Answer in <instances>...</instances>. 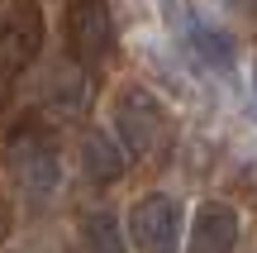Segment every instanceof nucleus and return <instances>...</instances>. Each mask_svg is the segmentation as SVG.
I'll list each match as a JSON object with an SVG mask.
<instances>
[{
	"label": "nucleus",
	"mask_w": 257,
	"mask_h": 253,
	"mask_svg": "<svg viewBox=\"0 0 257 253\" xmlns=\"http://www.w3.org/2000/svg\"><path fill=\"white\" fill-rule=\"evenodd\" d=\"M181 201L167 196V191H153V196H138L128 206V239H134L138 253H176L181 248Z\"/></svg>",
	"instance_id": "nucleus-5"
},
{
	"label": "nucleus",
	"mask_w": 257,
	"mask_h": 253,
	"mask_svg": "<svg viewBox=\"0 0 257 253\" xmlns=\"http://www.w3.org/2000/svg\"><path fill=\"white\" fill-rule=\"evenodd\" d=\"M5 81H10V76H0V105H5Z\"/></svg>",
	"instance_id": "nucleus-13"
},
{
	"label": "nucleus",
	"mask_w": 257,
	"mask_h": 253,
	"mask_svg": "<svg viewBox=\"0 0 257 253\" xmlns=\"http://www.w3.org/2000/svg\"><path fill=\"white\" fill-rule=\"evenodd\" d=\"M38 101H43L53 115H62V120L81 115V105H86V76H81V62L53 67V72L43 76V86H38Z\"/></svg>",
	"instance_id": "nucleus-8"
},
{
	"label": "nucleus",
	"mask_w": 257,
	"mask_h": 253,
	"mask_svg": "<svg viewBox=\"0 0 257 253\" xmlns=\"http://www.w3.org/2000/svg\"><path fill=\"white\" fill-rule=\"evenodd\" d=\"M62 34H67V53L81 67H100L114 53V15L110 0H67L62 15Z\"/></svg>",
	"instance_id": "nucleus-3"
},
{
	"label": "nucleus",
	"mask_w": 257,
	"mask_h": 253,
	"mask_svg": "<svg viewBox=\"0 0 257 253\" xmlns=\"http://www.w3.org/2000/svg\"><path fill=\"white\" fill-rule=\"evenodd\" d=\"M233 10H243V15H257V0H229Z\"/></svg>",
	"instance_id": "nucleus-11"
},
{
	"label": "nucleus",
	"mask_w": 257,
	"mask_h": 253,
	"mask_svg": "<svg viewBox=\"0 0 257 253\" xmlns=\"http://www.w3.org/2000/svg\"><path fill=\"white\" fill-rule=\"evenodd\" d=\"M81 253H124V234L114 225V215L95 210L81 220Z\"/></svg>",
	"instance_id": "nucleus-10"
},
{
	"label": "nucleus",
	"mask_w": 257,
	"mask_h": 253,
	"mask_svg": "<svg viewBox=\"0 0 257 253\" xmlns=\"http://www.w3.org/2000/svg\"><path fill=\"white\" fill-rule=\"evenodd\" d=\"M5 172L15 182L19 201L29 210H43L57 201V187H62V158H57L53 139L43 129H19L5 148Z\"/></svg>",
	"instance_id": "nucleus-1"
},
{
	"label": "nucleus",
	"mask_w": 257,
	"mask_h": 253,
	"mask_svg": "<svg viewBox=\"0 0 257 253\" xmlns=\"http://www.w3.org/2000/svg\"><path fill=\"white\" fill-rule=\"evenodd\" d=\"M252 96H257V62H252Z\"/></svg>",
	"instance_id": "nucleus-14"
},
{
	"label": "nucleus",
	"mask_w": 257,
	"mask_h": 253,
	"mask_svg": "<svg viewBox=\"0 0 257 253\" xmlns=\"http://www.w3.org/2000/svg\"><path fill=\"white\" fill-rule=\"evenodd\" d=\"M181 43L191 48V57L200 67H210V72H229L233 62H238V43H233L224 29H210V24H186L181 29Z\"/></svg>",
	"instance_id": "nucleus-9"
},
{
	"label": "nucleus",
	"mask_w": 257,
	"mask_h": 253,
	"mask_svg": "<svg viewBox=\"0 0 257 253\" xmlns=\"http://www.w3.org/2000/svg\"><path fill=\"white\" fill-rule=\"evenodd\" d=\"M5 229H10V215H5V206H0V239H5Z\"/></svg>",
	"instance_id": "nucleus-12"
},
{
	"label": "nucleus",
	"mask_w": 257,
	"mask_h": 253,
	"mask_svg": "<svg viewBox=\"0 0 257 253\" xmlns=\"http://www.w3.org/2000/svg\"><path fill=\"white\" fill-rule=\"evenodd\" d=\"M191 253H233L238 248V210L229 201H200L191 215Z\"/></svg>",
	"instance_id": "nucleus-6"
},
{
	"label": "nucleus",
	"mask_w": 257,
	"mask_h": 253,
	"mask_svg": "<svg viewBox=\"0 0 257 253\" xmlns=\"http://www.w3.org/2000/svg\"><path fill=\"white\" fill-rule=\"evenodd\" d=\"M110 120H114V139L124 143L128 158L153 162L157 153L167 148L172 124H167L162 101H157L148 86H119V91H114V101H110Z\"/></svg>",
	"instance_id": "nucleus-2"
},
{
	"label": "nucleus",
	"mask_w": 257,
	"mask_h": 253,
	"mask_svg": "<svg viewBox=\"0 0 257 253\" xmlns=\"http://www.w3.org/2000/svg\"><path fill=\"white\" fill-rule=\"evenodd\" d=\"M43 53V10L38 0H0V76H19Z\"/></svg>",
	"instance_id": "nucleus-4"
},
{
	"label": "nucleus",
	"mask_w": 257,
	"mask_h": 253,
	"mask_svg": "<svg viewBox=\"0 0 257 253\" xmlns=\"http://www.w3.org/2000/svg\"><path fill=\"white\" fill-rule=\"evenodd\" d=\"M124 162H128V153H124L119 139H110L105 129H86L81 134V172H86V182L110 187V182L124 177Z\"/></svg>",
	"instance_id": "nucleus-7"
}]
</instances>
